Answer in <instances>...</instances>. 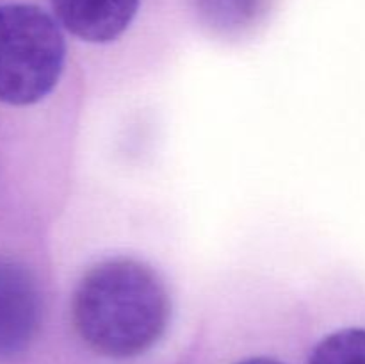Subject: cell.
I'll return each instance as SVG.
<instances>
[{
    "mask_svg": "<svg viewBox=\"0 0 365 364\" xmlns=\"http://www.w3.org/2000/svg\"><path fill=\"white\" fill-rule=\"evenodd\" d=\"M262 0H196L203 20L223 32L241 31L253 21Z\"/></svg>",
    "mask_w": 365,
    "mask_h": 364,
    "instance_id": "obj_6",
    "label": "cell"
},
{
    "mask_svg": "<svg viewBox=\"0 0 365 364\" xmlns=\"http://www.w3.org/2000/svg\"><path fill=\"white\" fill-rule=\"evenodd\" d=\"M309 364H365V330L346 328L324 338Z\"/></svg>",
    "mask_w": 365,
    "mask_h": 364,
    "instance_id": "obj_5",
    "label": "cell"
},
{
    "mask_svg": "<svg viewBox=\"0 0 365 364\" xmlns=\"http://www.w3.org/2000/svg\"><path fill=\"white\" fill-rule=\"evenodd\" d=\"M237 364H282V363H278V360L274 359H266V357H255V359H246Z\"/></svg>",
    "mask_w": 365,
    "mask_h": 364,
    "instance_id": "obj_7",
    "label": "cell"
},
{
    "mask_svg": "<svg viewBox=\"0 0 365 364\" xmlns=\"http://www.w3.org/2000/svg\"><path fill=\"white\" fill-rule=\"evenodd\" d=\"M63 32L32 4L0 6V102L31 106L52 91L63 71Z\"/></svg>",
    "mask_w": 365,
    "mask_h": 364,
    "instance_id": "obj_2",
    "label": "cell"
},
{
    "mask_svg": "<svg viewBox=\"0 0 365 364\" xmlns=\"http://www.w3.org/2000/svg\"><path fill=\"white\" fill-rule=\"evenodd\" d=\"M166 285L146 264L127 257L93 266L75 289L71 314L96 353L127 359L152 348L170 321Z\"/></svg>",
    "mask_w": 365,
    "mask_h": 364,
    "instance_id": "obj_1",
    "label": "cell"
},
{
    "mask_svg": "<svg viewBox=\"0 0 365 364\" xmlns=\"http://www.w3.org/2000/svg\"><path fill=\"white\" fill-rule=\"evenodd\" d=\"M52 6L71 34L89 43H107L127 31L139 0H52Z\"/></svg>",
    "mask_w": 365,
    "mask_h": 364,
    "instance_id": "obj_4",
    "label": "cell"
},
{
    "mask_svg": "<svg viewBox=\"0 0 365 364\" xmlns=\"http://www.w3.org/2000/svg\"><path fill=\"white\" fill-rule=\"evenodd\" d=\"M41 296L32 275L11 261H0V359L24 352L38 332Z\"/></svg>",
    "mask_w": 365,
    "mask_h": 364,
    "instance_id": "obj_3",
    "label": "cell"
}]
</instances>
